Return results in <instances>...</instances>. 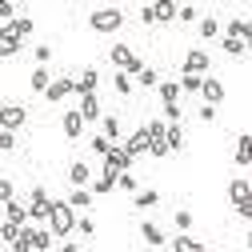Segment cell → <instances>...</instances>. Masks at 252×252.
<instances>
[{
    "instance_id": "cell-1",
    "label": "cell",
    "mask_w": 252,
    "mask_h": 252,
    "mask_svg": "<svg viewBox=\"0 0 252 252\" xmlns=\"http://www.w3.org/2000/svg\"><path fill=\"white\" fill-rule=\"evenodd\" d=\"M48 228H52V236H60V240H64V236L76 228V208H72L68 200H52V212H48Z\"/></svg>"
},
{
    "instance_id": "cell-2",
    "label": "cell",
    "mask_w": 252,
    "mask_h": 252,
    "mask_svg": "<svg viewBox=\"0 0 252 252\" xmlns=\"http://www.w3.org/2000/svg\"><path fill=\"white\" fill-rule=\"evenodd\" d=\"M12 248H16V252H44V248H52V232L24 224V228H20V240H16Z\"/></svg>"
},
{
    "instance_id": "cell-3",
    "label": "cell",
    "mask_w": 252,
    "mask_h": 252,
    "mask_svg": "<svg viewBox=\"0 0 252 252\" xmlns=\"http://www.w3.org/2000/svg\"><path fill=\"white\" fill-rule=\"evenodd\" d=\"M108 56H112V64H116L120 72H128V76H140V72L148 68V64H144V60H140L128 44H112V52H108Z\"/></svg>"
},
{
    "instance_id": "cell-4",
    "label": "cell",
    "mask_w": 252,
    "mask_h": 252,
    "mask_svg": "<svg viewBox=\"0 0 252 252\" xmlns=\"http://www.w3.org/2000/svg\"><path fill=\"white\" fill-rule=\"evenodd\" d=\"M120 24H124V12H120V8H96V12L88 16V28H92V32H116Z\"/></svg>"
},
{
    "instance_id": "cell-5",
    "label": "cell",
    "mask_w": 252,
    "mask_h": 252,
    "mask_svg": "<svg viewBox=\"0 0 252 252\" xmlns=\"http://www.w3.org/2000/svg\"><path fill=\"white\" fill-rule=\"evenodd\" d=\"M48 212H52L48 188H32V196H28V216H32V220H48Z\"/></svg>"
},
{
    "instance_id": "cell-6",
    "label": "cell",
    "mask_w": 252,
    "mask_h": 252,
    "mask_svg": "<svg viewBox=\"0 0 252 252\" xmlns=\"http://www.w3.org/2000/svg\"><path fill=\"white\" fill-rule=\"evenodd\" d=\"M208 64H212V60H208V52L204 48H188V56H184V76H204L208 72Z\"/></svg>"
},
{
    "instance_id": "cell-7",
    "label": "cell",
    "mask_w": 252,
    "mask_h": 252,
    "mask_svg": "<svg viewBox=\"0 0 252 252\" xmlns=\"http://www.w3.org/2000/svg\"><path fill=\"white\" fill-rule=\"evenodd\" d=\"M128 164H132V156H128V148H108L104 152V172H112V176H120V172H128Z\"/></svg>"
},
{
    "instance_id": "cell-8",
    "label": "cell",
    "mask_w": 252,
    "mask_h": 252,
    "mask_svg": "<svg viewBox=\"0 0 252 252\" xmlns=\"http://www.w3.org/2000/svg\"><path fill=\"white\" fill-rule=\"evenodd\" d=\"M72 92H76V80H68V76H56L52 84H48V92H44V100H64V96H72Z\"/></svg>"
},
{
    "instance_id": "cell-9",
    "label": "cell",
    "mask_w": 252,
    "mask_h": 252,
    "mask_svg": "<svg viewBox=\"0 0 252 252\" xmlns=\"http://www.w3.org/2000/svg\"><path fill=\"white\" fill-rule=\"evenodd\" d=\"M24 120H28V112H24L20 104H4V108H0V128L12 132V128H20Z\"/></svg>"
},
{
    "instance_id": "cell-10",
    "label": "cell",
    "mask_w": 252,
    "mask_h": 252,
    "mask_svg": "<svg viewBox=\"0 0 252 252\" xmlns=\"http://www.w3.org/2000/svg\"><path fill=\"white\" fill-rule=\"evenodd\" d=\"M84 124H88V120H84V116H80V108H76V112H64V120H60V128H64V136H68V140H80Z\"/></svg>"
},
{
    "instance_id": "cell-11",
    "label": "cell",
    "mask_w": 252,
    "mask_h": 252,
    "mask_svg": "<svg viewBox=\"0 0 252 252\" xmlns=\"http://www.w3.org/2000/svg\"><path fill=\"white\" fill-rule=\"evenodd\" d=\"M152 8V24H168V20H176V4H172V0H156V4H148Z\"/></svg>"
},
{
    "instance_id": "cell-12",
    "label": "cell",
    "mask_w": 252,
    "mask_h": 252,
    "mask_svg": "<svg viewBox=\"0 0 252 252\" xmlns=\"http://www.w3.org/2000/svg\"><path fill=\"white\" fill-rule=\"evenodd\" d=\"M228 200H232V208L244 204V200H252V184L248 180H228Z\"/></svg>"
},
{
    "instance_id": "cell-13",
    "label": "cell",
    "mask_w": 252,
    "mask_h": 252,
    "mask_svg": "<svg viewBox=\"0 0 252 252\" xmlns=\"http://www.w3.org/2000/svg\"><path fill=\"white\" fill-rule=\"evenodd\" d=\"M0 32H4V36H12V40H24L28 32H32V20H28V16H16L12 24H4V28H0Z\"/></svg>"
},
{
    "instance_id": "cell-14",
    "label": "cell",
    "mask_w": 252,
    "mask_h": 252,
    "mask_svg": "<svg viewBox=\"0 0 252 252\" xmlns=\"http://www.w3.org/2000/svg\"><path fill=\"white\" fill-rule=\"evenodd\" d=\"M200 96H204V104H220V100H224V84H220V80H212V76H204Z\"/></svg>"
},
{
    "instance_id": "cell-15",
    "label": "cell",
    "mask_w": 252,
    "mask_h": 252,
    "mask_svg": "<svg viewBox=\"0 0 252 252\" xmlns=\"http://www.w3.org/2000/svg\"><path fill=\"white\" fill-rule=\"evenodd\" d=\"M148 144H152V136H148V124H144V128H136V132L128 136L124 148H128V156H136V152H148Z\"/></svg>"
},
{
    "instance_id": "cell-16",
    "label": "cell",
    "mask_w": 252,
    "mask_h": 252,
    "mask_svg": "<svg viewBox=\"0 0 252 252\" xmlns=\"http://www.w3.org/2000/svg\"><path fill=\"white\" fill-rule=\"evenodd\" d=\"M224 36H236V40H244V44H248V40H252V20H240V16H236V20H228Z\"/></svg>"
},
{
    "instance_id": "cell-17",
    "label": "cell",
    "mask_w": 252,
    "mask_h": 252,
    "mask_svg": "<svg viewBox=\"0 0 252 252\" xmlns=\"http://www.w3.org/2000/svg\"><path fill=\"white\" fill-rule=\"evenodd\" d=\"M80 116H84L88 124L100 116V100H96V92H88V96H80Z\"/></svg>"
},
{
    "instance_id": "cell-18",
    "label": "cell",
    "mask_w": 252,
    "mask_h": 252,
    "mask_svg": "<svg viewBox=\"0 0 252 252\" xmlns=\"http://www.w3.org/2000/svg\"><path fill=\"white\" fill-rule=\"evenodd\" d=\"M96 84H100L96 68H84V76L76 80V96H88V92H96Z\"/></svg>"
},
{
    "instance_id": "cell-19",
    "label": "cell",
    "mask_w": 252,
    "mask_h": 252,
    "mask_svg": "<svg viewBox=\"0 0 252 252\" xmlns=\"http://www.w3.org/2000/svg\"><path fill=\"white\" fill-rule=\"evenodd\" d=\"M232 160H236L240 168L252 164V136H240V140H236V156H232Z\"/></svg>"
},
{
    "instance_id": "cell-20",
    "label": "cell",
    "mask_w": 252,
    "mask_h": 252,
    "mask_svg": "<svg viewBox=\"0 0 252 252\" xmlns=\"http://www.w3.org/2000/svg\"><path fill=\"white\" fill-rule=\"evenodd\" d=\"M140 236H144V240H148L152 248H164V244H168V240H164V232H160V228H156V224H152V220H148V224H140Z\"/></svg>"
},
{
    "instance_id": "cell-21",
    "label": "cell",
    "mask_w": 252,
    "mask_h": 252,
    "mask_svg": "<svg viewBox=\"0 0 252 252\" xmlns=\"http://www.w3.org/2000/svg\"><path fill=\"white\" fill-rule=\"evenodd\" d=\"M204 244L196 240V236H188V232H180L176 240H172V252H200Z\"/></svg>"
},
{
    "instance_id": "cell-22",
    "label": "cell",
    "mask_w": 252,
    "mask_h": 252,
    "mask_svg": "<svg viewBox=\"0 0 252 252\" xmlns=\"http://www.w3.org/2000/svg\"><path fill=\"white\" fill-rule=\"evenodd\" d=\"M20 228H24V224H16V220H4V224H0V240H4V244H16V240H20Z\"/></svg>"
},
{
    "instance_id": "cell-23",
    "label": "cell",
    "mask_w": 252,
    "mask_h": 252,
    "mask_svg": "<svg viewBox=\"0 0 252 252\" xmlns=\"http://www.w3.org/2000/svg\"><path fill=\"white\" fill-rule=\"evenodd\" d=\"M68 180H72L76 188H84V184H88V164H84V160H76V164L68 168Z\"/></svg>"
},
{
    "instance_id": "cell-24",
    "label": "cell",
    "mask_w": 252,
    "mask_h": 252,
    "mask_svg": "<svg viewBox=\"0 0 252 252\" xmlns=\"http://www.w3.org/2000/svg\"><path fill=\"white\" fill-rule=\"evenodd\" d=\"M200 36H204V40L224 36V32H220V24H216V16H204V20H200Z\"/></svg>"
},
{
    "instance_id": "cell-25",
    "label": "cell",
    "mask_w": 252,
    "mask_h": 252,
    "mask_svg": "<svg viewBox=\"0 0 252 252\" xmlns=\"http://www.w3.org/2000/svg\"><path fill=\"white\" fill-rule=\"evenodd\" d=\"M4 208H8V220H16V224H28V220H32V216H28V208L16 204V200H8Z\"/></svg>"
},
{
    "instance_id": "cell-26",
    "label": "cell",
    "mask_w": 252,
    "mask_h": 252,
    "mask_svg": "<svg viewBox=\"0 0 252 252\" xmlns=\"http://www.w3.org/2000/svg\"><path fill=\"white\" fill-rule=\"evenodd\" d=\"M164 140H168V148H172V152H176V148H184V128H180V124H168Z\"/></svg>"
},
{
    "instance_id": "cell-27",
    "label": "cell",
    "mask_w": 252,
    "mask_h": 252,
    "mask_svg": "<svg viewBox=\"0 0 252 252\" xmlns=\"http://www.w3.org/2000/svg\"><path fill=\"white\" fill-rule=\"evenodd\" d=\"M160 100H164V104H176V100H180V84L164 80V84H160Z\"/></svg>"
},
{
    "instance_id": "cell-28",
    "label": "cell",
    "mask_w": 252,
    "mask_h": 252,
    "mask_svg": "<svg viewBox=\"0 0 252 252\" xmlns=\"http://www.w3.org/2000/svg\"><path fill=\"white\" fill-rule=\"evenodd\" d=\"M220 48H224L228 56H240V52H244L248 44H244V40H236V36H220Z\"/></svg>"
},
{
    "instance_id": "cell-29",
    "label": "cell",
    "mask_w": 252,
    "mask_h": 252,
    "mask_svg": "<svg viewBox=\"0 0 252 252\" xmlns=\"http://www.w3.org/2000/svg\"><path fill=\"white\" fill-rule=\"evenodd\" d=\"M68 204L72 208H92V192H88V188H76V192L68 196Z\"/></svg>"
},
{
    "instance_id": "cell-30",
    "label": "cell",
    "mask_w": 252,
    "mask_h": 252,
    "mask_svg": "<svg viewBox=\"0 0 252 252\" xmlns=\"http://www.w3.org/2000/svg\"><path fill=\"white\" fill-rule=\"evenodd\" d=\"M132 204H136V208H156V204H160V192H136Z\"/></svg>"
},
{
    "instance_id": "cell-31",
    "label": "cell",
    "mask_w": 252,
    "mask_h": 252,
    "mask_svg": "<svg viewBox=\"0 0 252 252\" xmlns=\"http://www.w3.org/2000/svg\"><path fill=\"white\" fill-rule=\"evenodd\" d=\"M48 84H52V76H48V68L40 64V68L32 72V88H36V92H48Z\"/></svg>"
},
{
    "instance_id": "cell-32",
    "label": "cell",
    "mask_w": 252,
    "mask_h": 252,
    "mask_svg": "<svg viewBox=\"0 0 252 252\" xmlns=\"http://www.w3.org/2000/svg\"><path fill=\"white\" fill-rule=\"evenodd\" d=\"M112 84H116L120 96H132V76H128V72H116V80H112Z\"/></svg>"
},
{
    "instance_id": "cell-33",
    "label": "cell",
    "mask_w": 252,
    "mask_h": 252,
    "mask_svg": "<svg viewBox=\"0 0 252 252\" xmlns=\"http://www.w3.org/2000/svg\"><path fill=\"white\" fill-rule=\"evenodd\" d=\"M116 188H120V192H136V176L132 172H120L116 176Z\"/></svg>"
},
{
    "instance_id": "cell-34",
    "label": "cell",
    "mask_w": 252,
    "mask_h": 252,
    "mask_svg": "<svg viewBox=\"0 0 252 252\" xmlns=\"http://www.w3.org/2000/svg\"><path fill=\"white\" fill-rule=\"evenodd\" d=\"M172 224H176L180 232H188V228H192V212H188V208H180V212L172 216Z\"/></svg>"
},
{
    "instance_id": "cell-35",
    "label": "cell",
    "mask_w": 252,
    "mask_h": 252,
    "mask_svg": "<svg viewBox=\"0 0 252 252\" xmlns=\"http://www.w3.org/2000/svg\"><path fill=\"white\" fill-rule=\"evenodd\" d=\"M12 52H20V40H12V36L0 32V56H12Z\"/></svg>"
},
{
    "instance_id": "cell-36",
    "label": "cell",
    "mask_w": 252,
    "mask_h": 252,
    "mask_svg": "<svg viewBox=\"0 0 252 252\" xmlns=\"http://www.w3.org/2000/svg\"><path fill=\"white\" fill-rule=\"evenodd\" d=\"M148 152H152V156H168L172 148H168V140H164V136H152V144H148Z\"/></svg>"
},
{
    "instance_id": "cell-37",
    "label": "cell",
    "mask_w": 252,
    "mask_h": 252,
    "mask_svg": "<svg viewBox=\"0 0 252 252\" xmlns=\"http://www.w3.org/2000/svg\"><path fill=\"white\" fill-rule=\"evenodd\" d=\"M204 88V76H184L180 80V92H200Z\"/></svg>"
},
{
    "instance_id": "cell-38",
    "label": "cell",
    "mask_w": 252,
    "mask_h": 252,
    "mask_svg": "<svg viewBox=\"0 0 252 252\" xmlns=\"http://www.w3.org/2000/svg\"><path fill=\"white\" fill-rule=\"evenodd\" d=\"M104 136H108V140L120 136V120H116V116H104Z\"/></svg>"
},
{
    "instance_id": "cell-39",
    "label": "cell",
    "mask_w": 252,
    "mask_h": 252,
    "mask_svg": "<svg viewBox=\"0 0 252 252\" xmlns=\"http://www.w3.org/2000/svg\"><path fill=\"white\" fill-rule=\"evenodd\" d=\"M108 148H112V140H108L104 132H100V136H92V152H100V156H104Z\"/></svg>"
},
{
    "instance_id": "cell-40",
    "label": "cell",
    "mask_w": 252,
    "mask_h": 252,
    "mask_svg": "<svg viewBox=\"0 0 252 252\" xmlns=\"http://www.w3.org/2000/svg\"><path fill=\"white\" fill-rule=\"evenodd\" d=\"M112 188H116V176H112V172H104V176L96 180V192H112Z\"/></svg>"
},
{
    "instance_id": "cell-41",
    "label": "cell",
    "mask_w": 252,
    "mask_h": 252,
    "mask_svg": "<svg viewBox=\"0 0 252 252\" xmlns=\"http://www.w3.org/2000/svg\"><path fill=\"white\" fill-rule=\"evenodd\" d=\"M16 196V188H12V180H0V204H8Z\"/></svg>"
},
{
    "instance_id": "cell-42",
    "label": "cell",
    "mask_w": 252,
    "mask_h": 252,
    "mask_svg": "<svg viewBox=\"0 0 252 252\" xmlns=\"http://www.w3.org/2000/svg\"><path fill=\"white\" fill-rule=\"evenodd\" d=\"M196 16H200V12H196V8H192V4H184V8H180V12H176V20H184V24H192V20H196Z\"/></svg>"
},
{
    "instance_id": "cell-43",
    "label": "cell",
    "mask_w": 252,
    "mask_h": 252,
    "mask_svg": "<svg viewBox=\"0 0 252 252\" xmlns=\"http://www.w3.org/2000/svg\"><path fill=\"white\" fill-rule=\"evenodd\" d=\"M136 80H140V84H144V88H152V84H160V76H156V72H152V68H144V72H140V76H136Z\"/></svg>"
},
{
    "instance_id": "cell-44",
    "label": "cell",
    "mask_w": 252,
    "mask_h": 252,
    "mask_svg": "<svg viewBox=\"0 0 252 252\" xmlns=\"http://www.w3.org/2000/svg\"><path fill=\"white\" fill-rule=\"evenodd\" d=\"M0 20H4V24H12V20H16V12H12L8 0H0Z\"/></svg>"
},
{
    "instance_id": "cell-45",
    "label": "cell",
    "mask_w": 252,
    "mask_h": 252,
    "mask_svg": "<svg viewBox=\"0 0 252 252\" xmlns=\"http://www.w3.org/2000/svg\"><path fill=\"white\" fill-rule=\"evenodd\" d=\"M164 116H168V124H180V104H164Z\"/></svg>"
},
{
    "instance_id": "cell-46",
    "label": "cell",
    "mask_w": 252,
    "mask_h": 252,
    "mask_svg": "<svg viewBox=\"0 0 252 252\" xmlns=\"http://www.w3.org/2000/svg\"><path fill=\"white\" fill-rule=\"evenodd\" d=\"M200 120L212 124V120H216V104H204V108H200Z\"/></svg>"
},
{
    "instance_id": "cell-47",
    "label": "cell",
    "mask_w": 252,
    "mask_h": 252,
    "mask_svg": "<svg viewBox=\"0 0 252 252\" xmlns=\"http://www.w3.org/2000/svg\"><path fill=\"white\" fill-rule=\"evenodd\" d=\"M76 228H80L84 236H92V232H96V224H92V220H88V216H84V220H76Z\"/></svg>"
},
{
    "instance_id": "cell-48",
    "label": "cell",
    "mask_w": 252,
    "mask_h": 252,
    "mask_svg": "<svg viewBox=\"0 0 252 252\" xmlns=\"http://www.w3.org/2000/svg\"><path fill=\"white\" fill-rule=\"evenodd\" d=\"M36 60H40V64H44V60H52V48H48V44H40V48H36Z\"/></svg>"
},
{
    "instance_id": "cell-49",
    "label": "cell",
    "mask_w": 252,
    "mask_h": 252,
    "mask_svg": "<svg viewBox=\"0 0 252 252\" xmlns=\"http://www.w3.org/2000/svg\"><path fill=\"white\" fill-rule=\"evenodd\" d=\"M236 212H240L244 220H252V200H244V204H236Z\"/></svg>"
},
{
    "instance_id": "cell-50",
    "label": "cell",
    "mask_w": 252,
    "mask_h": 252,
    "mask_svg": "<svg viewBox=\"0 0 252 252\" xmlns=\"http://www.w3.org/2000/svg\"><path fill=\"white\" fill-rule=\"evenodd\" d=\"M248 248H252V232H248Z\"/></svg>"
},
{
    "instance_id": "cell-51",
    "label": "cell",
    "mask_w": 252,
    "mask_h": 252,
    "mask_svg": "<svg viewBox=\"0 0 252 252\" xmlns=\"http://www.w3.org/2000/svg\"><path fill=\"white\" fill-rule=\"evenodd\" d=\"M0 140H4V128H0Z\"/></svg>"
},
{
    "instance_id": "cell-52",
    "label": "cell",
    "mask_w": 252,
    "mask_h": 252,
    "mask_svg": "<svg viewBox=\"0 0 252 252\" xmlns=\"http://www.w3.org/2000/svg\"><path fill=\"white\" fill-rule=\"evenodd\" d=\"M248 52H252V40H248Z\"/></svg>"
}]
</instances>
